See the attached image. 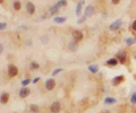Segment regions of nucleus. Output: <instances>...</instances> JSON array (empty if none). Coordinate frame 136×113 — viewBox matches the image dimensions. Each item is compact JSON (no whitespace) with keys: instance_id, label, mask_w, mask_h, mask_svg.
I'll return each instance as SVG.
<instances>
[{"instance_id":"5","label":"nucleus","mask_w":136,"mask_h":113,"mask_svg":"<svg viewBox=\"0 0 136 113\" xmlns=\"http://www.w3.org/2000/svg\"><path fill=\"white\" fill-rule=\"evenodd\" d=\"M55 86H56V82H55V79H52V78H50L48 79L46 82V88L48 91H52L55 88Z\"/></svg>"},{"instance_id":"7","label":"nucleus","mask_w":136,"mask_h":113,"mask_svg":"<svg viewBox=\"0 0 136 113\" xmlns=\"http://www.w3.org/2000/svg\"><path fill=\"white\" fill-rule=\"evenodd\" d=\"M116 58L118 59V61H119L120 63H125L127 60V54H126V52H119Z\"/></svg>"},{"instance_id":"9","label":"nucleus","mask_w":136,"mask_h":113,"mask_svg":"<svg viewBox=\"0 0 136 113\" xmlns=\"http://www.w3.org/2000/svg\"><path fill=\"white\" fill-rule=\"evenodd\" d=\"M26 10H27V13L29 15H33L35 13V6L32 2H27L26 4Z\"/></svg>"},{"instance_id":"4","label":"nucleus","mask_w":136,"mask_h":113,"mask_svg":"<svg viewBox=\"0 0 136 113\" xmlns=\"http://www.w3.org/2000/svg\"><path fill=\"white\" fill-rule=\"evenodd\" d=\"M50 111L52 113H59L60 112V103L59 102H54L50 106Z\"/></svg>"},{"instance_id":"18","label":"nucleus","mask_w":136,"mask_h":113,"mask_svg":"<svg viewBox=\"0 0 136 113\" xmlns=\"http://www.w3.org/2000/svg\"><path fill=\"white\" fill-rule=\"evenodd\" d=\"M8 99H9V95H8L7 93H4L1 95V103L2 104H6L8 102Z\"/></svg>"},{"instance_id":"28","label":"nucleus","mask_w":136,"mask_h":113,"mask_svg":"<svg viewBox=\"0 0 136 113\" xmlns=\"http://www.w3.org/2000/svg\"><path fill=\"white\" fill-rule=\"evenodd\" d=\"M85 19H86V17H85V16H83V17H81V18H79V19L77 20V23H78V24H82Z\"/></svg>"},{"instance_id":"13","label":"nucleus","mask_w":136,"mask_h":113,"mask_svg":"<svg viewBox=\"0 0 136 113\" xmlns=\"http://www.w3.org/2000/svg\"><path fill=\"white\" fill-rule=\"evenodd\" d=\"M84 5V1H79L78 4H77V6H76V15H77V16H79V15H81V11H82V6Z\"/></svg>"},{"instance_id":"30","label":"nucleus","mask_w":136,"mask_h":113,"mask_svg":"<svg viewBox=\"0 0 136 113\" xmlns=\"http://www.w3.org/2000/svg\"><path fill=\"white\" fill-rule=\"evenodd\" d=\"M132 28L134 29V31H136V20H134V23L132 24Z\"/></svg>"},{"instance_id":"16","label":"nucleus","mask_w":136,"mask_h":113,"mask_svg":"<svg viewBox=\"0 0 136 113\" xmlns=\"http://www.w3.org/2000/svg\"><path fill=\"white\" fill-rule=\"evenodd\" d=\"M115 103H116V99H114V97H105L104 99V104H107V105L115 104Z\"/></svg>"},{"instance_id":"25","label":"nucleus","mask_w":136,"mask_h":113,"mask_svg":"<svg viewBox=\"0 0 136 113\" xmlns=\"http://www.w3.org/2000/svg\"><path fill=\"white\" fill-rule=\"evenodd\" d=\"M29 83H32V80H29V79H24V80L22 82V86H23V87H25V86H27Z\"/></svg>"},{"instance_id":"2","label":"nucleus","mask_w":136,"mask_h":113,"mask_svg":"<svg viewBox=\"0 0 136 113\" xmlns=\"http://www.w3.org/2000/svg\"><path fill=\"white\" fill-rule=\"evenodd\" d=\"M94 15V7L92 5H88L86 6V8H85L84 10V16L85 17H91Z\"/></svg>"},{"instance_id":"21","label":"nucleus","mask_w":136,"mask_h":113,"mask_svg":"<svg viewBox=\"0 0 136 113\" xmlns=\"http://www.w3.org/2000/svg\"><path fill=\"white\" fill-rule=\"evenodd\" d=\"M31 68H32V69H39V68H40V64L39 63H37V62L36 61H33V62H32V63H31Z\"/></svg>"},{"instance_id":"8","label":"nucleus","mask_w":136,"mask_h":113,"mask_svg":"<svg viewBox=\"0 0 136 113\" xmlns=\"http://www.w3.org/2000/svg\"><path fill=\"white\" fill-rule=\"evenodd\" d=\"M29 93H31V90H29V88H27V87H23L22 90L19 91V96L22 97V99H24V97H27V96H28Z\"/></svg>"},{"instance_id":"12","label":"nucleus","mask_w":136,"mask_h":113,"mask_svg":"<svg viewBox=\"0 0 136 113\" xmlns=\"http://www.w3.org/2000/svg\"><path fill=\"white\" fill-rule=\"evenodd\" d=\"M118 59L117 58H111V59H109V60L107 61V64L108 66H117L118 64Z\"/></svg>"},{"instance_id":"1","label":"nucleus","mask_w":136,"mask_h":113,"mask_svg":"<svg viewBox=\"0 0 136 113\" xmlns=\"http://www.w3.org/2000/svg\"><path fill=\"white\" fill-rule=\"evenodd\" d=\"M72 36H73V38H74V41H75V42H79V41L83 40V33H82L81 31H78V29L73 31Z\"/></svg>"},{"instance_id":"26","label":"nucleus","mask_w":136,"mask_h":113,"mask_svg":"<svg viewBox=\"0 0 136 113\" xmlns=\"http://www.w3.org/2000/svg\"><path fill=\"white\" fill-rule=\"evenodd\" d=\"M60 71H63V68H58V69H55L54 70V72H52V76H56V75H58Z\"/></svg>"},{"instance_id":"22","label":"nucleus","mask_w":136,"mask_h":113,"mask_svg":"<svg viewBox=\"0 0 136 113\" xmlns=\"http://www.w3.org/2000/svg\"><path fill=\"white\" fill-rule=\"evenodd\" d=\"M13 6H14V9L15 10H19L20 9V2L19 1H15Z\"/></svg>"},{"instance_id":"27","label":"nucleus","mask_w":136,"mask_h":113,"mask_svg":"<svg viewBox=\"0 0 136 113\" xmlns=\"http://www.w3.org/2000/svg\"><path fill=\"white\" fill-rule=\"evenodd\" d=\"M6 26H7V24H6V23H4V22H2L1 24H0V29H1V31H4V29L6 28Z\"/></svg>"},{"instance_id":"17","label":"nucleus","mask_w":136,"mask_h":113,"mask_svg":"<svg viewBox=\"0 0 136 113\" xmlns=\"http://www.w3.org/2000/svg\"><path fill=\"white\" fill-rule=\"evenodd\" d=\"M66 17H56V18H54V22L57 23V24H63L66 22Z\"/></svg>"},{"instance_id":"23","label":"nucleus","mask_w":136,"mask_h":113,"mask_svg":"<svg viewBox=\"0 0 136 113\" xmlns=\"http://www.w3.org/2000/svg\"><path fill=\"white\" fill-rule=\"evenodd\" d=\"M66 5H67V1H66V0H61V1H58V2H57V6H58L59 8H60V7H64V6H66Z\"/></svg>"},{"instance_id":"19","label":"nucleus","mask_w":136,"mask_h":113,"mask_svg":"<svg viewBox=\"0 0 136 113\" xmlns=\"http://www.w3.org/2000/svg\"><path fill=\"white\" fill-rule=\"evenodd\" d=\"M126 43H127V45H133V44L136 43V38H135V37H129V38H127V40H126Z\"/></svg>"},{"instance_id":"24","label":"nucleus","mask_w":136,"mask_h":113,"mask_svg":"<svg viewBox=\"0 0 136 113\" xmlns=\"http://www.w3.org/2000/svg\"><path fill=\"white\" fill-rule=\"evenodd\" d=\"M131 102H132V104H136V93H133L132 94V96H131Z\"/></svg>"},{"instance_id":"20","label":"nucleus","mask_w":136,"mask_h":113,"mask_svg":"<svg viewBox=\"0 0 136 113\" xmlns=\"http://www.w3.org/2000/svg\"><path fill=\"white\" fill-rule=\"evenodd\" d=\"M29 110H31L32 112H37L39 111V106H37L36 104H31V105H29Z\"/></svg>"},{"instance_id":"11","label":"nucleus","mask_w":136,"mask_h":113,"mask_svg":"<svg viewBox=\"0 0 136 113\" xmlns=\"http://www.w3.org/2000/svg\"><path fill=\"white\" fill-rule=\"evenodd\" d=\"M124 79H125V77L124 76H117V77H115L114 79H112V85L114 86H117V85H119L122 82H124Z\"/></svg>"},{"instance_id":"31","label":"nucleus","mask_w":136,"mask_h":113,"mask_svg":"<svg viewBox=\"0 0 136 113\" xmlns=\"http://www.w3.org/2000/svg\"><path fill=\"white\" fill-rule=\"evenodd\" d=\"M0 51H1V53L4 52V46H2V44H1V45H0Z\"/></svg>"},{"instance_id":"3","label":"nucleus","mask_w":136,"mask_h":113,"mask_svg":"<svg viewBox=\"0 0 136 113\" xmlns=\"http://www.w3.org/2000/svg\"><path fill=\"white\" fill-rule=\"evenodd\" d=\"M17 74H18L17 67L14 66V64H9V67H8V75H9L10 77H14V76H16Z\"/></svg>"},{"instance_id":"29","label":"nucleus","mask_w":136,"mask_h":113,"mask_svg":"<svg viewBox=\"0 0 136 113\" xmlns=\"http://www.w3.org/2000/svg\"><path fill=\"white\" fill-rule=\"evenodd\" d=\"M39 80H40V78H39V77H36V78H34L33 80H32V83H33V84H36Z\"/></svg>"},{"instance_id":"15","label":"nucleus","mask_w":136,"mask_h":113,"mask_svg":"<svg viewBox=\"0 0 136 113\" xmlns=\"http://www.w3.org/2000/svg\"><path fill=\"white\" fill-rule=\"evenodd\" d=\"M88 70L92 74H95L99 71V66H97V64H91V66H88Z\"/></svg>"},{"instance_id":"6","label":"nucleus","mask_w":136,"mask_h":113,"mask_svg":"<svg viewBox=\"0 0 136 113\" xmlns=\"http://www.w3.org/2000/svg\"><path fill=\"white\" fill-rule=\"evenodd\" d=\"M122 24H123V20H122V19L115 20V22L110 25V29H111V31H117V29L119 28L120 26H122Z\"/></svg>"},{"instance_id":"14","label":"nucleus","mask_w":136,"mask_h":113,"mask_svg":"<svg viewBox=\"0 0 136 113\" xmlns=\"http://www.w3.org/2000/svg\"><path fill=\"white\" fill-rule=\"evenodd\" d=\"M59 11V7L57 6V4H55L52 7H50V15H56Z\"/></svg>"},{"instance_id":"10","label":"nucleus","mask_w":136,"mask_h":113,"mask_svg":"<svg viewBox=\"0 0 136 113\" xmlns=\"http://www.w3.org/2000/svg\"><path fill=\"white\" fill-rule=\"evenodd\" d=\"M77 47H78V45H77V42H75V41H70L69 43H68V50L69 51H72V52H74V51H76L77 50Z\"/></svg>"}]
</instances>
